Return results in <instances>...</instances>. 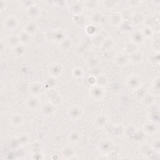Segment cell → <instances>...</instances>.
<instances>
[{
    "label": "cell",
    "instance_id": "1",
    "mask_svg": "<svg viewBox=\"0 0 160 160\" xmlns=\"http://www.w3.org/2000/svg\"><path fill=\"white\" fill-rule=\"evenodd\" d=\"M89 95L90 98L94 101H99L102 99L106 95L104 87L98 84L91 86L89 90Z\"/></svg>",
    "mask_w": 160,
    "mask_h": 160
},
{
    "label": "cell",
    "instance_id": "2",
    "mask_svg": "<svg viewBox=\"0 0 160 160\" xmlns=\"http://www.w3.org/2000/svg\"><path fill=\"white\" fill-rule=\"evenodd\" d=\"M126 87L132 91H135L142 86V80L139 76L136 74L129 76L125 81Z\"/></svg>",
    "mask_w": 160,
    "mask_h": 160
},
{
    "label": "cell",
    "instance_id": "3",
    "mask_svg": "<svg viewBox=\"0 0 160 160\" xmlns=\"http://www.w3.org/2000/svg\"><path fill=\"white\" fill-rule=\"evenodd\" d=\"M47 99L49 101V102L55 106H58L62 102V97L59 93L56 91L50 89L46 93Z\"/></svg>",
    "mask_w": 160,
    "mask_h": 160
},
{
    "label": "cell",
    "instance_id": "4",
    "mask_svg": "<svg viewBox=\"0 0 160 160\" xmlns=\"http://www.w3.org/2000/svg\"><path fill=\"white\" fill-rule=\"evenodd\" d=\"M63 72V67L61 64L59 62H54L51 64L48 69V72L50 77L55 79L60 77Z\"/></svg>",
    "mask_w": 160,
    "mask_h": 160
},
{
    "label": "cell",
    "instance_id": "5",
    "mask_svg": "<svg viewBox=\"0 0 160 160\" xmlns=\"http://www.w3.org/2000/svg\"><path fill=\"white\" fill-rule=\"evenodd\" d=\"M68 115L69 118L72 121L78 120L83 116V109L79 106H73L69 109Z\"/></svg>",
    "mask_w": 160,
    "mask_h": 160
},
{
    "label": "cell",
    "instance_id": "6",
    "mask_svg": "<svg viewBox=\"0 0 160 160\" xmlns=\"http://www.w3.org/2000/svg\"><path fill=\"white\" fill-rule=\"evenodd\" d=\"M19 22L18 19L12 16H8L3 21L4 28L9 31H13L18 26Z\"/></svg>",
    "mask_w": 160,
    "mask_h": 160
},
{
    "label": "cell",
    "instance_id": "7",
    "mask_svg": "<svg viewBox=\"0 0 160 160\" xmlns=\"http://www.w3.org/2000/svg\"><path fill=\"white\" fill-rule=\"evenodd\" d=\"M41 112L43 116H51L56 112V106L50 102H48L42 105L41 108Z\"/></svg>",
    "mask_w": 160,
    "mask_h": 160
},
{
    "label": "cell",
    "instance_id": "8",
    "mask_svg": "<svg viewBox=\"0 0 160 160\" xmlns=\"http://www.w3.org/2000/svg\"><path fill=\"white\" fill-rule=\"evenodd\" d=\"M130 39L131 42L135 44L136 45H138L144 42L145 38L144 37L141 30H136L132 32L130 35Z\"/></svg>",
    "mask_w": 160,
    "mask_h": 160
},
{
    "label": "cell",
    "instance_id": "9",
    "mask_svg": "<svg viewBox=\"0 0 160 160\" xmlns=\"http://www.w3.org/2000/svg\"><path fill=\"white\" fill-rule=\"evenodd\" d=\"M154 122L149 121L145 122L142 126V131L144 134L147 135H152L157 131V127Z\"/></svg>",
    "mask_w": 160,
    "mask_h": 160
},
{
    "label": "cell",
    "instance_id": "10",
    "mask_svg": "<svg viewBox=\"0 0 160 160\" xmlns=\"http://www.w3.org/2000/svg\"><path fill=\"white\" fill-rule=\"evenodd\" d=\"M115 63L119 66H124L129 62V55L126 53L117 54L114 58Z\"/></svg>",
    "mask_w": 160,
    "mask_h": 160
},
{
    "label": "cell",
    "instance_id": "11",
    "mask_svg": "<svg viewBox=\"0 0 160 160\" xmlns=\"http://www.w3.org/2000/svg\"><path fill=\"white\" fill-rule=\"evenodd\" d=\"M38 26L37 23L34 20H31L26 24L24 31L28 33L30 36H33L36 34L38 31Z\"/></svg>",
    "mask_w": 160,
    "mask_h": 160
},
{
    "label": "cell",
    "instance_id": "12",
    "mask_svg": "<svg viewBox=\"0 0 160 160\" xmlns=\"http://www.w3.org/2000/svg\"><path fill=\"white\" fill-rule=\"evenodd\" d=\"M10 124L14 127H20L23 124L24 118L20 113H16L12 114L9 119Z\"/></svg>",
    "mask_w": 160,
    "mask_h": 160
},
{
    "label": "cell",
    "instance_id": "13",
    "mask_svg": "<svg viewBox=\"0 0 160 160\" xmlns=\"http://www.w3.org/2000/svg\"><path fill=\"white\" fill-rule=\"evenodd\" d=\"M129 62H131L133 64H138L142 61L143 54L139 50H136L133 52L129 54Z\"/></svg>",
    "mask_w": 160,
    "mask_h": 160
},
{
    "label": "cell",
    "instance_id": "14",
    "mask_svg": "<svg viewBox=\"0 0 160 160\" xmlns=\"http://www.w3.org/2000/svg\"><path fill=\"white\" fill-rule=\"evenodd\" d=\"M26 13L28 16L32 19H36L37 18H38L40 15V9L35 4H32V6H31L29 8H27L26 10Z\"/></svg>",
    "mask_w": 160,
    "mask_h": 160
},
{
    "label": "cell",
    "instance_id": "15",
    "mask_svg": "<svg viewBox=\"0 0 160 160\" xmlns=\"http://www.w3.org/2000/svg\"><path fill=\"white\" fill-rule=\"evenodd\" d=\"M113 148V144L111 141L108 139H105L102 141L99 145V149L103 153H108Z\"/></svg>",
    "mask_w": 160,
    "mask_h": 160
},
{
    "label": "cell",
    "instance_id": "16",
    "mask_svg": "<svg viewBox=\"0 0 160 160\" xmlns=\"http://www.w3.org/2000/svg\"><path fill=\"white\" fill-rule=\"evenodd\" d=\"M123 21L122 17L120 12H113L109 17V22L112 26H118L121 24Z\"/></svg>",
    "mask_w": 160,
    "mask_h": 160
},
{
    "label": "cell",
    "instance_id": "17",
    "mask_svg": "<svg viewBox=\"0 0 160 160\" xmlns=\"http://www.w3.org/2000/svg\"><path fill=\"white\" fill-rule=\"evenodd\" d=\"M108 117L104 114H99L94 119V124L98 128H103L108 124Z\"/></svg>",
    "mask_w": 160,
    "mask_h": 160
},
{
    "label": "cell",
    "instance_id": "18",
    "mask_svg": "<svg viewBox=\"0 0 160 160\" xmlns=\"http://www.w3.org/2000/svg\"><path fill=\"white\" fill-rule=\"evenodd\" d=\"M12 51L13 54L17 56V57H20L22 56L23 55L25 54L26 51V44L19 43L14 48H12Z\"/></svg>",
    "mask_w": 160,
    "mask_h": 160
},
{
    "label": "cell",
    "instance_id": "19",
    "mask_svg": "<svg viewBox=\"0 0 160 160\" xmlns=\"http://www.w3.org/2000/svg\"><path fill=\"white\" fill-rule=\"evenodd\" d=\"M42 91V86L38 82H34L32 84L29 88V92L31 96L38 97L41 94Z\"/></svg>",
    "mask_w": 160,
    "mask_h": 160
},
{
    "label": "cell",
    "instance_id": "20",
    "mask_svg": "<svg viewBox=\"0 0 160 160\" xmlns=\"http://www.w3.org/2000/svg\"><path fill=\"white\" fill-rule=\"evenodd\" d=\"M114 46V41L111 38H106L101 43V48L104 51H111Z\"/></svg>",
    "mask_w": 160,
    "mask_h": 160
},
{
    "label": "cell",
    "instance_id": "21",
    "mask_svg": "<svg viewBox=\"0 0 160 160\" xmlns=\"http://www.w3.org/2000/svg\"><path fill=\"white\" fill-rule=\"evenodd\" d=\"M39 104V101H38L37 97L31 96L26 101V106L30 109H36Z\"/></svg>",
    "mask_w": 160,
    "mask_h": 160
},
{
    "label": "cell",
    "instance_id": "22",
    "mask_svg": "<svg viewBox=\"0 0 160 160\" xmlns=\"http://www.w3.org/2000/svg\"><path fill=\"white\" fill-rule=\"evenodd\" d=\"M159 33L154 32L153 35L151 37V46L154 49V51L159 52Z\"/></svg>",
    "mask_w": 160,
    "mask_h": 160
},
{
    "label": "cell",
    "instance_id": "23",
    "mask_svg": "<svg viewBox=\"0 0 160 160\" xmlns=\"http://www.w3.org/2000/svg\"><path fill=\"white\" fill-rule=\"evenodd\" d=\"M20 43L18 35L12 34L8 37V44L9 46L11 47V48H14L16 45Z\"/></svg>",
    "mask_w": 160,
    "mask_h": 160
},
{
    "label": "cell",
    "instance_id": "24",
    "mask_svg": "<svg viewBox=\"0 0 160 160\" xmlns=\"http://www.w3.org/2000/svg\"><path fill=\"white\" fill-rule=\"evenodd\" d=\"M31 36L28 33H27L26 31H22V32H21L19 35H18V37H19V41H20V43H22V44H26L30 41V38H31Z\"/></svg>",
    "mask_w": 160,
    "mask_h": 160
},
{
    "label": "cell",
    "instance_id": "25",
    "mask_svg": "<svg viewBox=\"0 0 160 160\" xmlns=\"http://www.w3.org/2000/svg\"><path fill=\"white\" fill-rule=\"evenodd\" d=\"M154 99H155V97L153 95L146 94L145 96L141 99V101L144 104L148 106H151L152 105H153Z\"/></svg>",
    "mask_w": 160,
    "mask_h": 160
},
{
    "label": "cell",
    "instance_id": "26",
    "mask_svg": "<svg viewBox=\"0 0 160 160\" xmlns=\"http://www.w3.org/2000/svg\"><path fill=\"white\" fill-rule=\"evenodd\" d=\"M81 135L79 132L76 131H73L71 132L68 136V138L69 141H71L72 143H76L78 142L80 139Z\"/></svg>",
    "mask_w": 160,
    "mask_h": 160
},
{
    "label": "cell",
    "instance_id": "27",
    "mask_svg": "<svg viewBox=\"0 0 160 160\" xmlns=\"http://www.w3.org/2000/svg\"><path fill=\"white\" fill-rule=\"evenodd\" d=\"M74 153V149L71 146H66L62 149V154L65 158H71Z\"/></svg>",
    "mask_w": 160,
    "mask_h": 160
},
{
    "label": "cell",
    "instance_id": "28",
    "mask_svg": "<svg viewBox=\"0 0 160 160\" xmlns=\"http://www.w3.org/2000/svg\"><path fill=\"white\" fill-rule=\"evenodd\" d=\"M141 32L142 33L144 37L146 38H151L152 36L154 34V31L152 30V29L149 26H145L141 30Z\"/></svg>",
    "mask_w": 160,
    "mask_h": 160
},
{
    "label": "cell",
    "instance_id": "29",
    "mask_svg": "<svg viewBox=\"0 0 160 160\" xmlns=\"http://www.w3.org/2000/svg\"><path fill=\"white\" fill-rule=\"evenodd\" d=\"M72 75L76 78H81L84 76V71L80 67H76L72 69Z\"/></svg>",
    "mask_w": 160,
    "mask_h": 160
},
{
    "label": "cell",
    "instance_id": "30",
    "mask_svg": "<svg viewBox=\"0 0 160 160\" xmlns=\"http://www.w3.org/2000/svg\"><path fill=\"white\" fill-rule=\"evenodd\" d=\"M71 11L74 15H79L82 11V5L79 4H75L71 6Z\"/></svg>",
    "mask_w": 160,
    "mask_h": 160
},
{
    "label": "cell",
    "instance_id": "31",
    "mask_svg": "<svg viewBox=\"0 0 160 160\" xmlns=\"http://www.w3.org/2000/svg\"><path fill=\"white\" fill-rule=\"evenodd\" d=\"M108 78L106 76L100 75L99 76L96 78V84H98L99 86L104 87L108 84Z\"/></svg>",
    "mask_w": 160,
    "mask_h": 160
},
{
    "label": "cell",
    "instance_id": "32",
    "mask_svg": "<svg viewBox=\"0 0 160 160\" xmlns=\"http://www.w3.org/2000/svg\"><path fill=\"white\" fill-rule=\"evenodd\" d=\"M101 72H102L101 69L98 66L92 67V68H91V69L89 70L90 76H92L96 78L101 75Z\"/></svg>",
    "mask_w": 160,
    "mask_h": 160
},
{
    "label": "cell",
    "instance_id": "33",
    "mask_svg": "<svg viewBox=\"0 0 160 160\" xmlns=\"http://www.w3.org/2000/svg\"><path fill=\"white\" fill-rule=\"evenodd\" d=\"M135 91V96L136 97L138 98V99H142L144 96L145 95L147 94L146 92V91L144 90V89H143L142 87H140L139 88L137 89L136 90L134 91Z\"/></svg>",
    "mask_w": 160,
    "mask_h": 160
},
{
    "label": "cell",
    "instance_id": "34",
    "mask_svg": "<svg viewBox=\"0 0 160 160\" xmlns=\"http://www.w3.org/2000/svg\"><path fill=\"white\" fill-rule=\"evenodd\" d=\"M152 90L154 92V94L159 95V78H156L152 82Z\"/></svg>",
    "mask_w": 160,
    "mask_h": 160
},
{
    "label": "cell",
    "instance_id": "35",
    "mask_svg": "<svg viewBox=\"0 0 160 160\" xmlns=\"http://www.w3.org/2000/svg\"><path fill=\"white\" fill-rule=\"evenodd\" d=\"M102 14L101 12H96L92 14L91 20L94 22H100L102 19Z\"/></svg>",
    "mask_w": 160,
    "mask_h": 160
},
{
    "label": "cell",
    "instance_id": "36",
    "mask_svg": "<svg viewBox=\"0 0 160 160\" xmlns=\"http://www.w3.org/2000/svg\"><path fill=\"white\" fill-rule=\"evenodd\" d=\"M46 86L50 88V89H52L54 88L55 86H56V79L54 78H52V77H50L49 78L47 79H46Z\"/></svg>",
    "mask_w": 160,
    "mask_h": 160
},
{
    "label": "cell",
    "instance_id": "37",
    "mask_svg": "<svg viewBox=\"0 0 160 160\" xmlns=\"http://www.w3.org/2000/svg\"><path fill=\"white\" fill-rule=\"evenodd\" d=\"M91 30V32H89V35H92L95 32H96V28L94 26H88L86 29V31H90Z\"/></svg>",
    "mask_w": 160,
    "mask_h": 160
}]
</instances>
